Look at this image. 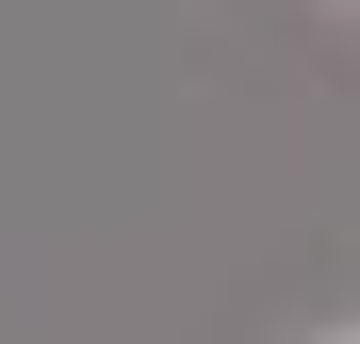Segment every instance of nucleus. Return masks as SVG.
<instances>
[{
  "label": "nucleus",
  "mask_w": 360,
  "mask_h": 344,
  "mask_svg": "<svg viewBox=\"0 0 360 344\" xmlns=\"http://www.w3.org/2000/svg\"><path fill=\"white\" fill-rule=\"evenodd\" d=\"M344 344H360V328H344Z\"/></svg>",
  "instance_id": "1"
}]
</instances>
